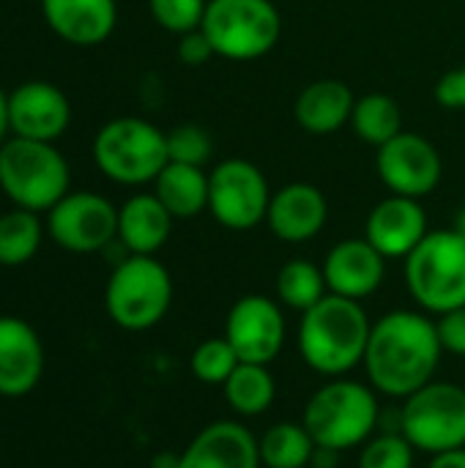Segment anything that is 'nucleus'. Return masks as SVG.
<instances>
[{
  "instance_id": "f257e3e1",
  "label": "nucleus",
  "mask_w": 465,
  "mask_h": 468,
  "mask_svg": "<svg viewBox=\"0 0 465 468\" xmlns=\"http://www.w3.org/2000/svg\"><path fill=\"white\" fill-rule=\"evenodd\" d=\"M436 321L422 310H392L373 324L365 373L375 392L406 400L436 378L441 362Z\"/></svg>"
},
{
  "instance_id": "f03ea898",
  "label": "nucleus",
  "mask_w": 465,
  "mask_h": 468,
  "mask_svg": "<svg viewBox=\"0 0 465 468\" xmlns=\"http://www.w3.org/2000/svg\"><path fill=\"white\" fill-rule=\"evenodd\" d=\"M373 321L362 302L326 293L315 307L301 313L296 346L301 362L326 378H343L365 362Z\"/></svg>"
},
{
  "instance_id": "7ed1b4c3",
  "label": "nucleus",
  "mask_w": 465,
  "mask_h": 468,
  "mask_svg": "<svg viewBox=\"0 0 465 468\" xmlns=\"http://www.w3.org/2000/svg\"><path fill=\"white\" fill-rule=\"evenodd\" d=\"M301 425L312 436L315 447L345 452L362 447L375 436L381 425V406L375 389L351 378H332L315 389L304 406Z\"/></svg>"
},
{
  "instance_id": "20e7f679",
  "label": "nucleus",
  "mask_w": 465,
  "mask_h": 468,
  "mask_svg": "<svg viewBox=\"0 0 465 468\" xmlns=\"http://www.w3.org/2000/svg\"><path fill=\"white\" fill-rule=\"evenodd\" d=\"M69 162L52 143L11 134L0 145V189L16 208L49 211L69 195Z\"/></svg>"
},
{
  "instance_id": "39448f33",
  "label": "nucleus",
  "mask_w": 465,
  "mask_h": 468,
  "mask_svg": "<svg viewBox=\"0 0 465 468\" xmlns=\"http://www.w3.org/2000/svg\"><path fill=\"white\" fill-rule=\"evenodd\" d=\"M406 288L428 315H444L465 304V233L430 230L406 258Z\"/></svg>"
},
{
  "instance_id": "423d86ee",
  "label": "nucleus",
  "mask_w": 465,
  "mask_h": 468,
  "mask_svg": "<svg viewBox=\"0 0 465 468\" xmlns=\"http://www.w3.org/2000/svg\"><path fill=\"white\" fill-rule=\"evenodd\" d=\"M93 162L121 186L153 184L167 156V132L134 115L107 121L93 137Z\"/></svg>"
},
{
  "instance_id": "0eeeda50",
  "label": "nucleus",
  "mask_w": 465,
  "mask_h": 468,
  "mask_svg": "<svg viewBox=\"0 0 465 468\" xmlns=\"http://www.w3.org/2000/svg\"><path fill=\"white\" fill-rule=\"evenodd\" d=\"M173 304V277L153 255H129L115 263L104 307L115 326L126 332L153 329Z\"/></svg>"
},
{
  "instance_id": "6e6552de",
  "label": "nucleus",
  "mask_w": 465,
  "mask_h": 468,
  "mask_svg": "<svg viewBox=\"0 0 465 468\" xmlns=\"http://www.w3.org/2000/svg\"><path fill=\"white\" fill-rule=\"evenodd\" d=\"M200 30L217 58L258 60L282 36V16L271 0H208Z\"/></svg>"
},
{
  "instance_id": "1a4fd4ad",
  "label": "nucleus",
  "mask_w": 465,
  "mask_h": 468,
  "mask_svg": "<svg viewBox=\"0 0 465 468\" xmlns=\"http://www.w3.org/2000/svg\"><path fill=\"white\" fill-rule=\"evenodd\" d=\"M400 433L425 455L465 447V389L452 381H430L400 406Z\"/></svg>"
},
{
  "instance_id": "9d476101",
  "label": "nucleus",
  "mask_w": 465,
  "mask_h": 468,
  "mask_svg": "<svg viewBox=\"0 0 465 468\" xmlns=\"http://www.w3.org/2000/svg\"><path fill=\"white\" fill-rule=\"evenodd\" d=\"M271 189L263 170L247 159H222L208 173V211L227 230H252L266 222Z\"/></svg>"
},
{
  "instance_id": "9b49d317",
  "label": "nucleus",
  "mask_w": 465,
  "mask_h": 468,
  "mask_svg": "<svg viewBox=\"0 0 465 468\" xmlns=\"http://www.w3.org/2000/svg\"><path fill=\"white\" fill-rule=\"evenodd\" d=\"M47 233L66 252H104L118 239V208L96 192H69L47 211Z\"/></svg>"
},
{
  "instance_id": "f8f14e48",
  "label": "nucleus",
  "mask_w": 465,
  "mask_h": 468,
  "mask_svg": "<svg viewBox=\"0 0 465 468\" xmlns=\"http://www.w3.org/2000/svg\"><path fill=\"white\" fill-rule=\"evenodd\" d=\"M285 335L288 324L282 304L260 293L241 296L225 321V340L241 362L252 365H271L282 354Z\"/></svg>"
},
{
  "instance_id": "ddd939ff",
  "label": "nucleus",
  "mask_w": 465,
  "mask_h": 468,
  "mask_svg": "<svg viewBox=\"0 0 465 468\" xmlns=\"http://www.w3.org/2000/svg\"><path fill=\"white\" fill-rule=\"evenodd\" d=\"M375 170L392 195L425 197L441 184V154L436 145L414 132H400L375 154Z\"/></svg>"
},
{
  "instance_id": "4468645a",
  "label": "nucleus",
  "mask_w": 465,
  "mask_h": 468,
  "mask_svg": "<svg viewBox=\"0 0 465 468\" xmlns=\"http://www.w3.org/2000/svg\"><path fill=\"white\" fill-rule=\"evenodd\" d=\"M8 123L14 137L55 143L71 123V104L58 85L27 80L8 93Z\"/></svg>"
},
{
  "instance_id": "2eb2a0df",
  "label": "nucleus",
  "mask_w": 465,
  "mask_h": 468,
  "mask_svg": "<svg viewBox=\"0 0 465 468\" xmlns=\"http://www.w3.org/2000/svg\"><path fill=\"white\" fill-rule=\"evenodd\" d=\"M428 214L417 197L392 195L373 206L365 222V239L386 258H408L428 236Z\"/></svg>"
},
{
  "instance_id": "dca6fc26",
  "label": "nucleus",
  "mask_w": 465,
  "mask_h": 468,
  "mask_svg": "<svg viewBox=\"0 0 465 468\" xmlns=\"http://www.w3.org/2000/svg\"><path fill=\"white\" fill-rule=\"evenodd\" d=\"M323 277L329 293L365 302L384 285L386 258L367 239H343L329 250Z\"/></svg>"
},
{
  "instance_id": "f3484780",
  "label": "nucleus",
  "mask_w": 465,
  "mask_h": 468,
  "mask_svg": "<svg viewBox=\"0 0 465 468\" xmlns=\"http://www.w3.org/2000/svg\"><path fill=\"white\" fill-rule=\"evenodd\" d=\"M178 468H263L258 436L236 420H217L186 444Z\"/></svg>"
},
{
  "instance_id": "a211bd4d",
  "label": "nucleus",
  "mask_w": 465,
  "mask_h": 468,
  "mask_svg": "<svg viewBox=\"0 0 465 468\" xmlns=\"http://www.w3.org/2000/svg\"><path fill=\"white\" fill-rule=\"evenodd\" d=\"M329 219L326 195L307 181H293L271 195L266 225L285 244H304L315 239Z\"/></svg>"
},
{
  "instance_id": "6ab92c4d",
  "label": "nucleus",
  "mask_w": 465,
  "mask_h": 468,
  "mask_svg": "<svg viewBox=\"0 0 465 468\" xmlns=\"http://www.w3.org/2000/svg\"><path fill=\"white\" fill-rule=\"evenodd\" d=\"M44 370V348L36 329L11 315H0V395L22 398L36 389Z\"/></svg>"
},
{
  "instance_id": "aec40b11",
  "label": "nucleus",
  "mask_w": 465,
  "mask_h": 468,
  "mask_svg": "<svg viewBox=\"0 0 465 468\" xmlns=\"http://www.w3.org/2000/svg\"><path fill=\"white\" fill-rule=\"evenodd\" d=\"M49 30L71 47L104 44L118 25L115 0H41Z\"/></svg>"
},
{
  "instance_id": "412c9836",
  "label": "nucleus",
  "mask_w": 465,
  "mask_h": 468,
  "mask_svg": "<svg viewBox=\"0 0 465 468\" xmlns=\"http://www.w3.org/2000/svg\"><path fill=\"white\" fill-rule=\"evenodd\" d=\"M354 104V90L343 80H315L296 96L293 118L307 134L326 137L351 123Z\"/></svg>"
},
{
  "instance_id": "4be33fe9",
  "label": "nucleus",
  "mask_w": 465,
  "mask_h": 468,
  "mask_svg": "<svg viewBox=\"0 0 465 468\" xmlns=\"http://www.w3.org/2000/svg\"><path fill=\"white\" fill-rule=\"evenodd\" d=\"M173 233V214L151 192L129 197L118 208V241L129 255H156Z\"/></svg>"
},
{
  "instance_id": "5701e85b",
  "label": "nucleus",
  "mask_w": 465,
  "mask_h": 468,
  "mask_svg": "<svg viewBox=\"0 0 465 468\" xmlns=\"http://www.w3.org/2000/svg\"><path fill=\"white\" fill-rule=\"evenodd\" d=\"M153 195L173 219H192L208 211V173L195 165L167 162L153 181Z\"/></svg>"
},
{
  "instance_id": "b1692460",
  "label": "nucleus",
  "mask_w": 465,
  "mask_h": 468,
  "mask_svg": "<svg viewBox=\"0 0 465 468\" xmlns=\"http://www.w3.org/2000/svg\"><path fill=\"white\" fill-rule=\"evenodd\" d=\"M222 389L230 411L244 420L266 414L277 398V381L269 365H252V362H241L233 370V376L222 384Z\"/></svg>"
},
{
  "instance_id": "393cba45",
  "label": "nucleus",
  "mask_w": 465,
  "mask_h": 468,
  "mask_svg": "<svg viewBox=\"0 0 465 468\" xmlns=\"http://www.w3.org/2000/svg\"><path fill=\"white\" fill-rule=\"evenodd\" d=\"M274 288H277V302L293 313H307L310 307H315L329 293L323 266H318L307 258L288 261L277 271Z\"/></svg>"
},
{
  "instance_id": "a878e982",
  "label": "nucleus",
  "mask_w": 465,
  "mask_h": 468,
  "mask_svg": "<svg viewBox=\"0 0 465 468\" xmlns=\"http://www.w3.org/2000/svg\"><path fill=\"white\" fill-rule=\"evenodd\" d=\"M258 450L266 468H307L315 441L301 422H277L258 439Z\"/></svg>"
},
{
  "instance_id": "bb28decb",
  "label": "nucleus",
  "mask_w": 465,
  "mask_h": 468,
  "mask_svg": "<svg viewBox=\"0 0 465 468\" xmlns=\"http://www.w3.org/2000/svg\"><path fill=\"white\" fill-rule=\"evenodd\" d=\"M351 126L359 140L381 148L384 143H389L392 137H397L403 132L400 104L386 93H367V96L356 99Z\"/></svg>"
},
{
  "instance_id": "cd10ccee",
  "label": "nucleus",
  "mask_w": 465,
  "mask_h": 468,
  "mask_svg": "<svg viewBox=\"0 0 465 468\" xmlns=\"http://www.w3.org/2000/svg\"><path fill=\"white\" fill-rule=\"evenodd\" d=\"M41 219L36 211L11 208L0 214V266H22L41 247Z\"/></svg>"
},
{
  "instance_id": "c85d7f7f",
  "label": "nucleus",
  "mask_w": 465,
  "mask_h": 468,
  "mask_svg": "<svg viewBox=\"0 0 465 468\" xmlns=\"http://www.w3.org/2000/svg\"><path fill=\"white\" fill-rule=\"evenodd\" d=\"M241 365L238 354L233 351V346L222 337H208L203 340L192 356H189V367H192V376L200 381V384H208V387H222L233 370Z\"/></svg>"
},
{
  "instance_id": "c756f323",
  "label": "nucleus",
  "mask_w": 465,
  "mask_h": 468,
  "mask_svg": "<svg viewBox=\"0 0 465 468\" xmlns=\"http://www.w3.org/2000/svg\"><path fill=\"white\" fill-rule=\"evenodd\" d=\"M417 450L403 433L384 431L362 444L359 468H414Z\"/></svg>"
},
{
  "instance_id": "7c9ffc66",
  "label": "nucleus",
  "mask_w": 465,
  "mask_h": 468,
  "mask_svg": "<svg viewBox=\"0 0 465 468\" xmlns=\"http://www.w3.org/2000/svg\"><path fill=\"white\" fill-rule=\"evenodd\" d=\"M167 156L170 162L203 167L214 156V140L203 126L181 123L167 132Z\"/></svg>"
},
{
  "instance_id": "2f4dec72",
  "label": "nucleus",
  "mask_w": 465,
  "mask_h": 468,
  "mask_svg": "<svg viewBox=\"0 0 465 468\" xmlns=\"http://www.w3.org/2000/svg\"><path fill=\"white\" fill-rule=\"evenodd\" d=\"M206 5L208 0H148L153 22L173 36L197 30L203 25Z\"/></svg>"
},
{
  "instance_id": "473e14b6",
  "label": "nucleus",
  "mask_w": 465,
  "mask_h": 468,
  "mask_svg": "<svg viewBox=\"0 0 465 468\" xmlns=\"http://www.w3.org/2000/svg\"><path fill=\"white\" fill-rule=\"evenodd\" d=\"M436 326H439V340H441L444 354L465 356V304L439 315Z\"/></svg>"
},
{
  "instance_id": "72a5a7b5",
  "label": "nucleus",
  "mask_w": 465,
  "mask_h": 468,
  "mask_svg": "<svg viewBox=\"0 0 465 468\" xmlns=\"http://www.w3.org/2000/svg\"><path fill=\"white\" fill-rule=\"evenodd\" d=\"M175 55H178V60L184 63V66H206L211 58H217V52H214V47H211V41L206 38V33L197 27V30H192V33H184V36H178V47H175Z\"/></svg>"
},
{
  "instance_id": "f704fd0d",
  "label": "nucleus",
  "mask_w": 465,
  "mask_h": 468,
  "mask_svg": "<svg viewBox=\"0 0 465 468\" xmlns=\"http://www.w3.org/2000/svg\"><path fill=\"white\" fill-rule=\"evenodd\" d=\"M436 101L447 110H465V63L455 66L436 82Z\"/></svg>"
},
{
  "instance_id": "c9c22d12",
  "label": "nucleus",
  "mask_w": 465,
  "mask_h": 468,
  "mask_svg": "<svg viewBox=\"0 0 465 468\" xmlns=\"http://www.w3.org/2000/svg\"><path fill=\"white\" fill-rule=\"evenodd\" d=\"M428 468H465V447L460 450H447L430 458Z\"/></svg>"
},
{
  "instance_id": "e433bc0d",
  "label": "nucleus",
  "mask_w": 465,
  "mask_h": 468,
  "mask_svg": "<svg viewBox=\"0 0 465 468\" xmlns=\"http://www.w3.org/2000/svg\"><path fill=\"white\" fill-rule=\"evenodd\" d=\"M340 455H343V452H334V450L315 447V455H312L310 466L312 468H337V463H340Z\"/></svg>"
},
{
  "instance_id": "4c0bfd02",
  "label": "nucleus",
  "mask_w": 465,
  "mask_h": 468,
  "mask_svg": "<svg viewBox=\"0 0 465 468\" xmlns=\"http://www.w3.org/2000/svg\"><path fill=\"white\" fill-rule=\"evenodd\" d=\"M11 134V123H8V93L0 90V145L8 140Z\"/></svg>"
},
{
  "instance_id": "58836bf2",
  "label": "nucleus",
  "mask_w": 465,
  "mask_h": 468,
  "mask_svg": "<svg viewBox=\"0 0 465 468\" xmlns=\"http://www.w3.org/2000/svg\"><path fill=\"white\" fill-rule=\"evenodd\" d=\"M181 455H173V452H162L151 461V468H178Z\"/></svg>"
}]
</instances>
